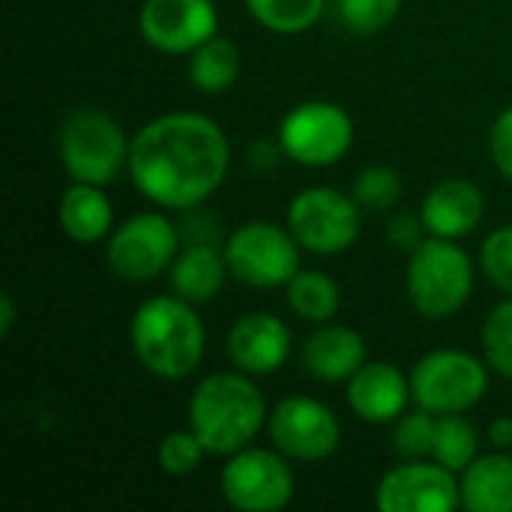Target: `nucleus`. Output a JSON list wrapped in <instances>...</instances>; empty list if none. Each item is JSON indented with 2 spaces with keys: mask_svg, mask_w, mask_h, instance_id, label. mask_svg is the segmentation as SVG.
Returning a JSON list of instances; mask_svg holds the SVG:
<instances>
[{
  "mask_svg": "<svg viewBox=\"0 0 512 512\" xmlns=\"http://www.w3.org/2000/svg\"><path fill=\"white\" fill-rule=\"evenodd\" d=\"M231 144L204 114L171 111L132 135L129 177L162 210H189L207 201L228 177Z\"/></svg>",
  "mask_w": 512,
  "mask_h": 512,
  "instance_id": "1",
  "label": "nucleus"
},
{
  "mask_svg": "<svg viewBox=\"0 0 512 512\" xmlns=\"http://www.w3.org/2000/svg\"><path fill=\"white\" fill-rule=\"evenodd\" d=\"M186 420L210 456L228 459L261 435L270 411L255 378L237 369L207 375L189 396Z\"/></svg>",
  "mask_w": 512,
  "mask_h": 512,
  "instance_id": "2",
  "label": "nucleus"
},
{
  "mask_svg": "<svg viewBox=\"0 0 512 512\" xmlns=\"http://www.w3.org/2000/svg\"><path fill=\"white\" fill-rule=\"evenodd\" d=\"M129 342L135 360L162 381L189 378L207 351V333L195 303L177 294L144 300L132 315Z\"/></svg>",
  "mask_w": 512,
  "mask_h": 512,
  "instance_id": "3",
  "label": "nucleus"
},
{
  "mask_svg": "<svg viewBox=\"0 0 512 512\" xmlns=\"http://www.w3.org/2000/svg\"><path fill=\"white\" fill-rule=\"evenodd\" d=\"M411 306L432 321L450 318L465 309L474 291V261L456 240L426 237L420 249L408 255L405 276Z\"/></svg>",
  "mask_w": 512,
  "mask_h": 512,
  "instance_id": "4",
  "label": "nucleus"
},
{
  "mask_svg": "<svg viewBox=\"0 0 512 512\" xmlns=\"http://www.w3.org/2000/svg\"><path fill=\"white\" fill-rule=\"evenodd\" d=\"M129 147L123 126L102 108H75L66 114L57 138L60 162L69 180L108 186L129 168Z\"/></svg>",
  "mask_w": 512,
  "mask_h": 512,
  "instance_id": "5",
  "label": "nucleus"
},
{
  "mask_svg": "<svg viewBox=\"0 0 512 512\" xmlns=\"http://www.w3.org/2000/svg\"><path fill=\"white\" fill-rule=\"evenodd\" d=\"M228 273L249 288H285L300 270V243L276 222L252 219L222 246Z\"/></svg>",
  "mask_w": 512,
  "mask_h": 512,
  "instance_id": "6",
  "label": "nucleus"
},
{
  "mask_svg": "<svg viewBox=\"0 0 512 512\" xmlns=\"http://www.w3.org/2000/svg\"><path fill=\"white\" fill-rule=\"evenodd\" d=\"M489 363L471 351H429L411 369V396L432 414H465L483 402L489 390Z\"/></svg>",
  "mask_w": 512,
  "mask_h": 512,
  "instance_id": "7",
  "label": "nucleus"
},
{
  "mask_svg": "<svg viewBox=\"0 0 512 512\" xmlns=\"http://www.w3.org/2000/svg\"><path fill=\"white\" fill-rule=\"evenodd\" d=\"M180 231L177 225L156 210L135 213L120 228L111 231L105 246V261L111 273L123 282H153L165 270H171L180 252Z\"/></svg>",
  "mask_w": 512,
  "mask_h": 512,
  "instance_id": "8",
  "label": "nucleus"
},
{
  "mask_svg": "<svg viewBox=\"0 0 512 512\" xmlns=\"http://www.w3.org/2000/svg\"><path fill=\"white\" fill-rule=\"evenodd\" d=\"M222 498L237 512H279L294 501V471L276 447H243L228 456L219 477Z\"/></svg>",
  "mask_w": 512,
  "mask_h": 512,
  "instance_id": "9",
  "label": "nucleus"
},
{
  "mask_svg": "<svg viewBox=\"0 0 512 512\" xmlns=\"http://www.w3.org/2000/svg\"><path fill=\"white\" fill-rule=\"evenodd\" d=\"M354 144L351 114L327 99L300 102L279 123V150L306 168H327L345 159Z\"/></svg>",
  "mask_w": 512,
  "mask_h": 512,
  "instance_id": "10",
  "label": "nucleus"
},
{
  "mask_svg": "<svg viewBox=\"0 0 512 512\" xmlns=\"http://www.w3.org/2000/svg\"><path fill=\"white\" fill-rule=\"evenodd\" d=\"M360 204L333 186H309L288 207V231L312 255H342L360 237Z\"/></svg>",
  "mask_w": 512,
  "mask_h": 512,
  "instance_id": "11",
  "label": "nucleus"
},
{
  "mask_svg": "<svg viewBox=\"0 0 512 512\" xmlns=\"http://www.w3.org/2000/svg\"><path fill=\"white\" fill-rule=\"evenodd\" d=\"M273 447L291 462H324L342 444L336 414L312 396H288L276 402L267 420Z\"/></svg>",
  "mask_w": 512,
  "mask_h": 512,
  "instance_id": "12",
  "label": "nucleus"
},
{
  "mask_svg": "<svg viewBox=\"0 0 512 512\" xmlns=\"http://www.w3.org/2000/svg\"><path fill=\"white\" fill-rule=\"evenodd\" d=\"M375 507L381 512H453L462 507V486L456 471L435 459H405L381 477Z\"/></svg>",
  "mask_w": 512,
  "mask_h": 512,
  "instance_id": "13",
  "label": "nucleus"
},
{
  "mask_svg": "<svg viewBox=\"0 0 512 512\" xmlns=\"http://www.w3.org/2000/svg\"><path fill=\"white\" fill-rule=\"evenodd\" d=\"M138 30L156 51L192 54L219 33V12L213 0H144Z\"/></svg>",
  "mask_w": 512,
  "mask_h": 512,
  "instance_id": "14",
  "label": "nucleus"
},
{
  "mask_svg": "<svg viewBox=\"0 0 512 512\" xmlns=\"http://www.w3.org/2000/svg\"><path fill=\"white\" fill-rule=\"evenodd\" d=\"M225 348L234 369L252 378L273 375L291 357V330L273 312H249L234 321Z\"/></svg>",
  "mask_w": 512,
  "mask_h": 512,
  "instance_id": "15",
  "label": "nucleus"
},
{
  "mask_svg": "<svg viewBox=\"0 0 512 512\" xmlns=\"http://www.w3.org/2000/svg\"><path fill=\"white\" fill-rule=\"evenodd\" d=\"M411 375L393 363H363L348 378V405L351 411L372 426L396 423L411 402Z\"/></svg>",
  "mask_w": 512,
  "mask_h": 512,
  "instance_id": "16",
  "label": "nucleus"
},
{
  "mask_svg": "<svg viewBox=\"0 0 512 512\" xmlns=\"http://www.w3.org/2000/svg\"><path fill=\"white\" fill-rule=\"evenodd\" d=\"M423 225L429 237H444V240H462L477 231V225L486 216V198L480 186H474L465 177H450L441 180L423 201L420 207Z\"/></svg>",
  "mask_w": 512,
  "mask_h": 512,
  "instance_id": "17",
  "label": "nucleus"
},
{
  "mask_svg": "<svg viewBox=\"0 0 512 512\" xmlns=\"http://www.w3.org/2000/svg\"><path fill=\"white\" fill-rule=\"evenodd\" d=\"M300 363L324 384L348 381L366 363V339L345 324H318L300 348Z\"/></svg>",
  "mask_w": 512,
  "mask_h": 512,
  "instance_id": "18",
  "label": "nucleus"
},
{
  "mask_svg": "<svg viewBox=\"0 0 512 512\" xmlns=\"http://www.w3.org/2000/svg\"><path fill=\"white\" fill-rule=\"evenodd\" d=\"M168 276H171V288L177 297L201 306V303H210L222 291L231 273H228L222 249H216L207 240H192L180 246Z\"/></svg>",
  "mask_w": 512,
  "mask_h": 512,
  "instance_id": "19",
  "label": "nucleus"
},
{
  "mask_svg": "<svg viewBox=\"0 0 512 512\" xmlns=\"http://www.w3.org/2000/svg\"><path fill=\"white\" fill-rule=\"evenodd\" d=\"M60 231L75 243H99L114 231V207L102 186L72 180L57 207Z\"/></svg>",
  "mask_w": 512,
  "mask_h": 512,
  "instance_id": "20",
  "label": "nucleus"
},
{
  "mask_svg": "<svg viewBox=\"0 0 512 512\" xmlns=\"http://www.w3.org/2000/svg\"><path fill=\"white\" fill-rule=\"evenodd\" d=\"M462 507L468 512H512V456L495 450L462 471Z\"/></svg>",
  "mask_w": 512,
  "mask_h": 512,
  "instance_id": "21",
  "label": "nucleus"
},
{
  "mask_svg": "<svg viewBox=\"0 0 512 512\" xmlns=\"http://www.w3.org/2000/svg\"><path fill=\"white\" fill-rule=\"evenodd\" d=\"M240 48L225 36H210L189 54V81L201 93H225L240 78Z\"/></svg>",
  "mask_w": 512,
  "mask_h": 512,
  "instance_id": "22",
  "label": "nucleus"
},
{
  "mask_svg": "<svg viewBox=\"0 0 512 512\" xmlns=\"http://www.w3.org/2000/svg\"><path fill=\"white\" fill-rule=\"evenodd\" d=\"M288 306L297 318L309 324H327L342 309V288L324 270H297L294 279L285 285Z\"/></svg>",
  "mask_w": 512,
  "mask_h": 512,
  "instance_id": "23",
  "label": "nucleus"
},
{
  "mask_svg": "<svg viewBox=\"0 0 512 512\" xmlns=\"http://www.w3.org/2000/svg\"><path fill=\"white\" fill-rule=\"evenodd\" d=\"M477 456H480V435H477L474 423L462 414H441L438 429H435L432 459L441 462L444 468L462 474Z\"/></svg>",
  "mask_w": 512,
  "mask_h": 512,
  "instance_id": "24",
  "label": "nucleus"
},
{
  "mask_svg": "<svg viewBox=\"0 0 512 512\" xmlns=\"http://www.w3.org/2000/svg\"><path fill=\"white\" fill-rule=\"evenodd\" d=\"M249 15L273 33H303L327 9V0H246Z\"/></svg>",
  "mask_w": 512,
  "mask_h": 512,
  "instance_id": "25",
  "label": "nucleus"
},
{
  "mask_svg": "<svg viewBox=\"0 0 512 512\" xmlns=\"http://www.w3.org/2000/svg\"><path fill=\"white\" fill-rule=\"evenodd\" d=\"M402 174L390 165H369L357 174L354 180V201L363 207V210H372V213H387L399 204L402 198Z\"/></svg>",
  "mask_w": 512,
  "mask_h": 512,
  "instance_id": "26",
  "label": "nucleus"
},
{
  "mask_svg": "<svg viewBox=\"0 0 512 512\" xmlns=\"http://www.w3.org/2000/svg\"><path fill=\"white\" fill-rule=\"evenodd\" d=\"M483 354L489 369L512 381V294L489 312L483 324Z\"/></svg>",
  "mask_w": 512,
  "mask_h": 512,
  "instance_id": "27",
  "label": "nucleus"
},
{
  "mask_svg": "<svg viewBox=\"0 0 512 512\" xmlns=\"http://www.w3.org/2000/svg\"><path fill=\"white\" fill-rule=\"evenodd\" d=\"M438 414L417 405V411H405L393 429V447L402 459H426L435 447Z\"/></svg>",
  "mask_w": 512,
  "mask_h": 512,
  "instance_id": "28",
  "label": "nucleus"
},
{
  "mask_svg": "<svg viewBox=\"0 0 512 512\" xmlns=\"http://www.w3.org/2000/svg\"><path fill=\"white\" fill-rule=\"evenodd\" d=\"M204 456H210V453L192 429H180V432L165 435L159 441V450H156V462L168 477L195 474L201 468Z\"/></svg>",
  "mask_w": 512,
  "mask_h": 512,
  "instance_id": "29",
  "label": "nucleus"
},
{
  "mask_svg": "<svg viewBox=\"0 0 512 512\" xmlns=\"http://www.w3.org/2000/svg\"><path fill=\"white\" fill-rule=\"evenodd\" d=\"M342 24L357 36H372L390 27L402 9V0H339L336 3Z\"/></svg>",
  "mask_w": 512,
  "mask_h": 512,
  "instance_id": "30",
  "label": "nucleus"
},
{
  "mask_svg": "<svg viewBox=\"0 0 512 512\" xmlns=\"http://www.w3.org/2000/svg\"><path fill=\"white\" fill-rule=\"evenodd\" d=\"M480 267H483L486 279H489L498 291L512 294V225H504V228L492 231V234L483 240Z\"/></svg>",
  "mask_w": 512,
  "mask_h": 512,
  "instance_id": "31",
  "label": "nucleus"
},
{
  "mask_svg": "<svg viewBox=\"0 0 512 512\" xmlns=\"http://www.w3.org/2000/svg\"><path fill=\"white\" fill-rule=\"evenodd\" d=\"M429 237L426 225H423V216H414V213H396L387 225V240L393 249L411 255L414 249L423 246V240Z\"/></svg>",
  "mask_w": 512,
  "mask_h": 512,
  "instance_id": "32",
  "label": "nucleus"
},
{
  "mask_svg": "<svg viewBox=\"0 0 512 512\" xmlns=\"http://www.w3.org/2000/svg\"><path fill=\"white\" fill-rule=\"evenodd\" d=\"M489 150H492V162L495 168L512 180V105L504 108L495 123H492V132H489Z\"/></svg>",
  "mask_w": 512,
  "mask_h": 512,
  "instance_id": "33",
  "label": "nucleus"
},
{
  "mask_svg": "<svg viewBox=\"0 0 512 512\" xmlns=\"http://www.w3.org/2000/svg\"><path fill=\"white\" fill-rule=\"evenodd\" d=\"M489 444L495 450H510L512 447V414L510 417H498L492 426H489Z\"/></svg>",
  "mask_w": 512,
  "mask_h": 512,
  "instance_id": "34",
  "label": "nucleus"
},
{
  "mask_svg": "<svg viewBox=\"0 0 512 512\" xmlns=\"http://www.w3.org/2000/svg\"><path fill=\"white\" fill-rule=\"evenodd\" d=\"M12 324H15V300L3 294L0 297V336H9Z\"/></svg>",
  "mask_w": 512,
  "mask_h": 512,
  "instance_id": "35",
  "label": "nucleus"
}]
</instances>
